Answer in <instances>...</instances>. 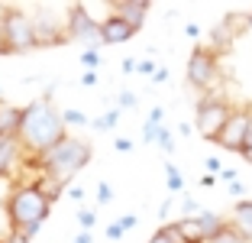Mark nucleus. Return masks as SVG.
<instances>
[{
	"mask_svg": "<svg viewBox=\"0 0 252 243\" xmlns=\"http://www.w3.org/2000/svg\"><path fill=\"white\" fill-rule=\"evenodd\" d=\"M74 243H94V237H91V230H81V234L74 237Z\"/></svg>",
	"mask_w": 252,
	"mask_h": 243,
	"instance_id": "36",
	"label": "nucleus"
},
{
	"mask_svg": "<svg viewBox=\"0 0 252 243\" xmlns=\"http://www.w3.org/2000/svg\"><path fill=\"white\" fill-rule=\"evenodd\" d=\"M178 243H207V234H204V224H200V214L197 217H178L171 224Z\"/></svg>",
	"mask_w": 252,
	"mask_h": 243,
	"instance_id": "12",
	"label": "nucleus"
},
{
	"mask_svg": "<svg viewBox=\"0 0 252 243\" xmlns=\"http://www.w3.org/2000/svg\"><path fill=\"white\" fill-rule=\"evenodd\" d=\"M233 107L223 97H200L197 107H194V126H197V133L204 136V140H214L220 136V130L226 126V120H230Z\"/></svg>",
	"mask_w": 252,
	"mask_h": 243,
	"instance_id": "5",
	"label": "nucleus"
},
{
	"mask_svg": "<svg viewBox=\"0 0 252 243\" xmlns=\"http://www.w3.org/2000/svg\"><path fill=\"white\" fill-rule=\"evenodd\" d=\"M152 81H156V84H162V81H168V72H165V68H158V72L152 75Z\"/></svg>",
	"mask_w": 252,
	"mask_h": 243,
	"instance_id": "37",
	"label": "nucleus"
},
{
	"mask_svg": "<svg viewBox=\"0 0 252 243\" xmlns=\"http://www.w3.org/2000/svg\"><path fill=\"white\" fill-rule=\"evenodd\" d=\"M81 65L88 68V72H94V68L100 65V52H97L94 45H91V49H84V52H81Z\"/></svg>",
	"mask_w": 252,
	"mask_h": 243,
	"instance_id": "21",
	"label": "nucleus"
},
{
	"mask_svg": "<svg viewBox=\"0 0 252 243\" xmlns=\"http://www.w3.org/2000/svg\"><path fill=\"white\" fill-rule=\"evenodd\" d=\"M162 107H152V114H149L146 126H142V140L146 143H158L162 140V133H165V123H162Z\"/></svg>",
	"mask_w": 252,
	"mask_h": 243,
	"instance_id": "16",
	"label": "nucleus"
},
{
	"mask_svg": "<svg viewBox=\"0 0 252 243\" xmlns=\"http://www.w3.org/2000/svg\"><path fill=\"white\" fill-rule=\"evenodd\" d=\"M94 221H97V214H94V211H88V207H81V211H78V224H81L84 230L94 227Z\"/></svg>",
	"mask_w": 252,
	"mask_h": 243,
	"instance_id": "24",
	"label": "nucleus"
},
{
	"mask_svg": "<svg viewBox=\"0 0 252 243\" xmlns=\"http://www.w3.org/2000/svg\"><path fill=\"white\" fill-rule=\"evenodd\" d=\"M158 146H162L165 153H171V149H175V136H171L168 126H165V133H162V140H158Z\"/></svg>",
	"mask_w": 252,
	"mask_h": 243,
	"instance_id": "27",
	"label": "nucleus"
},
{
	"mask_svg": "<svg viewBox=\"0 0 252 243\" xmlns=\"http://www.w3.org/2000/svg\"><path fill=\"white\" fill-rule=\"evenodd\" d=\"M185 33H188L191 39H197V36H200V26H197V23H188V26H185Z\"/></svg>",
	"mask_w": 252,
	"mask_h": 243,
	"instance_id": "34",
	"label": "nucleus"
},
{
	"mask_svg": "<svg viewBox=\"0 0 252 243\" xmlns=\"http://www.w3.org/2000/svg\"><path fill=\"white\" fill-rule=\"evenodd\" d=\"M136 72H139V75H149V78H152V75H156L158 68L152 65V62H136Z\"/></svg>",
	"mask_w": 252,
	"mask_h": 243,
	"instance_id": "29",
	"label": "nucleus"
},
{
	"mask_svg": "<svg viewBox=\"0 0 252 243\" xmlns=\"http://www.w3.org/2000/svg\"><path fill=\"white\" fill-rule=\"evenodd\" d=\"M117 120H120V107H110V111H104L100 117L94 120V130H100V133H110L113 126H117Z\"/></svg>",
	"mask_w": 252,
	"mask_h": 243,
	"instance_id": "18",
	"label": "nucleus"
},
{
	"mask_svg": "<svg viewBox=\"0 0 252 243\" xmlns=\"http://www.w3.org/2000/svg\"><path fill=\"white\" fill-rule=\"evenodd\" d=\"M20 123H23V107H13V104L0 101V136L3 140H16Z\"/></svg>",
	"mask_w": 252,
	"mask_h": 243,
	"instance_id": "14",
	"label": "nucleus"
},
{
	"mask_svg": "<svg viewBox=\"0 0 252 243\" xmlns=\"http://www.w3.org/2000/svg\"><path fill=\"white\" fill-rule=\"evenodd\" d=\"M10 243H30V237H23V234H10Z\"/></svg>",
	"mask_w": 252,
	"mask_h": 243,
	"instance_id": "38",
	"label": "nucleus"
},
{
	"mask_svg": "<svg viewBox=\"0 0 252 243\" xmlns=\"http://www.w3.org/2000/svg\"><path fill=\"white\" fill-rule=\"evenodd\" d=\"M210 243H243V240H239V237H236V234L230 230V224H226V230H220V234H217V237H214Z\"/></svg>",
	"mask_w": 252,
	"mask_h": 243,
	"instance_id": "25",
	"label": "nucleus"
},
{
	"mask_svg": "<svg viewBox=\"0 0 252 243\" xmlns=\"http://www.w3.org/2000/svg\"><path fill=\"white\" fill-rule=\"evenodd\" d=\"M168 211H171V198H165V201H162V207H158V214H162V217H165V214H168Z\"/></svg>",
	"mask_w": 252,
	"mask_h": 243,
	"instance_id": "39",
	"label": "nucleus"
},
{
	"mask_svg": "<svg viewBox=\"0 0 252 243\" xmlns=\"http://www.w3.org/2000/svg\"><path fill=\"white\" fill-rule=\"evenodd\" d=\"M68 39L71 42H100V23L88 13L84 3L68 7Z\"/></svg>",
	"mask_w": 252,
	"mask_h": 243,
	"instance_id": "9",
	"label": "nucleus"
},
{
	"mask_svg": "<svg viewBox=\"0 0 252 243\" xmlns=\"http://www.w3.org/2000/svg\"><path fill=\"white\" fill-rule=\"evenodd\" d=\"M117 104H120V111H133L136 107V94L133 91H123V94L117 97Z\"/></svg>",
	"mask_w": 252,
	"mask_h": 243,
	"instance_id": "26",
	"label": "nucleus"
},
{
	"mask_svg": "<svg viewBox=\"0 0 252 243\" xmlns=\"http://www.w3.org/2000/svg\"><path fill=\"white\" fill-rule=\"evenodd\" d=\"M16 159H20V143L16 140H3L0 143V178L13 172Z\"/></svg>",
	"mask_w": 252,
	"mask_h": 243,
	"instance_id": "15",
	"label": "nucleus"
},
{
	"mask_svg": "<svg viewBox=\"0 0 252 243\" xmlns=\"http://www.w3.org/2000/svg\"><path fill=\"white\" fill-rule=\"evenodd\" d=\"M81 84H84V88H94V84H97V72H84L81 75Z\"/></svg>",
	"mask_w": 252,
	"mask_h": 243,
	"instance_id": "32",
	"label": "nucleus"
},
{
	"mask_svg": "<svg viewBox=\"0 0 252 243\" xmlns=\"http://www.w3.org/2000/svg\"><path fill=\"white\" fill-rule=\"evenodd\" d=\"M230 192L233 195H243V182H230Z\"/></svg>",
	"mask_w": 252,
	"mask_h": 243,
	"instance_id": "40",
	"label": "nucleus"
},
{
	"mask_svg": "<svg viewBox=\"0 0 252 243\" xmlns=\"http://www.w3.org/2000/svg\"><path fill=\"white\" fill-rule=\"evenodd\" d=\"M207 169L210 172H223V165H220V159H217V156H210V159H207Z\"/></svg>",
	"mask_w": 252,
	"mask_h": 243,
	"instance_id": "35",
	"label": "nucleus"
},
{
	"mask_svg": "<svg viewBox=\"0 0 252 243\" xmlns=\"http://www.w3.org/2000/svg\"><path fill=\"white\" fill-rule=\"evenodd\" d=\"M32 30H36V42L39 45H65L71 42L68 39V10H65V20H55L52 10H36L32 16Z\"/></svg>",
	"mask_w": 252,
	"mask_h": 243,
	"instance_id": "7",
	"label": "nucleus"
},
{
	"mask_svg": "<svg viewBox=\"0 0 252 243\" xmlns=\"http://www.w3.org/2000/svg\"><path fill=\"white\" fill-rule=\"evenodd\" d=\"M243 156L252 162V120H249V130H246V143H243Z\"/></svg>",
	"mask_w": 252,
	"mask_h": 243,
	"instance_id": "28",
	"label": "nucleus"
},
{
	"mask_svg": "<svg viewBox=\"0 0 252 243\" xmlns=\"http://www.w3.org/2000/svg\"><path fill=\"white\" fill-rule=\"evenodd\" d=\"M0 243H10V240H0Z\"/></svg>",
	"mask_w": 252,
	"mask_h": 243,
	"instance_id": "42",
	"label": "nucleus"
},
{
	"mask_svg": "<svg viewBox=\"0 0 252 243\" xmlns=\"http://www.w3.org/2000/svg\"><path fill=\"white\" fill-rule=\"evenodd\" d=\"M246 26H249V30H252V10H249V13H246Z\"/></svg>",
	"mask_w": 252,
	"mask_h": 243,
	"instance_id": "41",
	"label": "nucleus"
},
{
	"mask_svg": "<svg viewBox=\"0 0 252 243\" xmlns=\"http://www.w3.org/2000/svg\"><path fill=\"white\" fill-rule=\"evenodd\" d=\"M117 224L123 227V234H126V230H133V227H136V214H126V217H120Z\"/></svg>",
	"mask_w": 252,
	"mask_h": 243,
	"instance_id": "31",
	"label": "nucleus"
},
{
	"mask_svg": "<svg viewBox=\"0 0 252 243\" xmlns=\"http://www.w3.org/2000/svg\"><path fill=\"white\" fill-rule=\"evenodd\" d=\"M165 175H168V192H181L185 188V175H181V169H175V162H165Z\"/></svg>",
	"mask_w": 252,
	"mask_h": 243,
	"instance_id": "19",
	"label": "nucleus"
},
{
	"mask_svg": "<svg viewBox=\"0 0 252 243\" xmlns=\"http://www.w3.org/2000/svg\"><path fill=\"white\" fill-rule=\"evenodd\" d=\"M65 136H68V126H65V120H62V111L52 101L39 97V101L23 107V123H20V133H16V143H20V149H26L32 159H39V156H45L49 149H55Z\"/></svg>",
	"mask_w": 252,
	"mask_h": 243,
	"instance_id": "1",
	"label": "nucleus"
},
{
	"mask_svg": "<svg viewBox=\"0 0 252 243\" xmlns=\"http://www.w3.org/2000/svg\"><path fill=\"white\" fill-rule=\"evenodd\" d=\"M226 224H230V230L243 243H252V201L249 198L236 201L233 211H230V217H226Z\"/></svg>",
	"mask_w": 252,
	"mask_h": 243,
	"instance_id": "11",
	"label": "nucleus"
},
{
	"mask_svg": "<svg viewBox=\"0 0 252 243\" xmlns=\"http://www.w3.org/2000/svg\"><path fill=\"white\" fill-rule=\"evenodd\" d=\"M104 237H107V240H120V237H123V227H120V224L113 221L110 227H107V234H104Z\"/></svg>",
	"mask_w": 252,
	"mask_h": 243,
	"instance_id": "30",
	"label": "nucleus"
},
{
	"mask_svg": "<svg viewBox=\"0 0 252 243\" xmlns=\"http://www.w3.org/2000/svg\"><path fill=\"white\" fill-rule=\"evenodd\" d=\"M3 45H7V55H23V52L39 49L30 13H23L16 7L3 10Z\"/></svg>",
	"mask_w": 252,
	"mask_h": 243,
	"instance_id": "4",
	"label": "nucleus"
},
{
	"mask_svg": "<svg viewBox=\"0 0 252 243\" xmlns=\"http://www.w3.org/2000/svg\"><path fill=\"white\" fill-rule=\"evenodd\" d=\"M62 120H65V126H84V123H88V117H84L81 111H74V107L62 111Z\"/></svg>",
	"mask_w": 252,
	"mask_h": 243,
	"instance_id": "20",
	"label": "nucleus"
},
{
	"mask_svg": "<svg viewBox=\"0 0 252 243\" xmlns=\"http://www.w3.org/2000/svg\"><path fill=\"white\" fill-rule=\"evenodd\" d=\"M3 211H7L10 230L32 240L39 234V227L45 224V217L52 214V198L45 195L42 182L16 185L13 192L7 195V201H3Z\"/></svg>",
	"mask_w": 252,
	"mask_h": 243,
	"instance_id": "2",
	"label": "nucleus"
},
{
	"mask_svg": "<svg viewBox=\"0 0 252 243\" xmlns=\"http://www.w3.org/2000/svg\"><path fill=\"white\" fill-rule=\"evenodd\" d=\"M249 120H252V107H233V114H230V120H226V126H223L220 136H217V146L230 149V153H243Z\"/></svg>",
	"mask_w": 252,
	"mask_h": 243,
	"instance_id": "8",
	"label": "nucleus"
},
{
	"mask_svg": "<svg viewBox=\"0 0 252 243\" xmlns=\"http://www.w3.org/2000/svg\"><path fill=\"white\" fill-rule=\"evenodd\" d=\"M136 33L139 30H136L133 23H126L123 16H117V13H110L107 20H100V42L104 45H123V42H129Z\"/></svg>",
	"mask_w": 252,
	"mask_h": 243,
	"instance_id": "10",
	"label": "nucleus"
},
{
	"mask_svg": "<svg viewBox=\"0 0 252 243\" xmlns=\"http://www.w3.org/2000/svg\"><path fill=\"white\" fill-rule=\"evenodd\" d=\"M146 243H178V237H175V230H171V227H162V230H156V234L149 237Z\"/></svg>",
	"mask_w": 252,
	"mask_h": 243,
	"instance_id": "22",
	"label": "nucleus"
},
{
	"mask_svg": "<svg viewBox=\"0 0 252 243\" xmlns=\"http://www.w3.org/2000/svg\"><path fill=\"white\" fill-rule=\"evenodd\" d=\"M117 149H120V153H129V149H133V140H126V136H120V140H117Z\"/></svg>",
	"mask_w": 252,
	"mask_h": 243,
	"instance_id": "33",
	"label": "nucleus"
},
{
	"mask_svg": "<svg viewBox=\"0 0 252 243\" xmlns=\"http://www.w3.org/2000/svg\"><path fill=\"white\" fill-rule=\"evenodd\" d=\"M200 224H204V234H207V243L214 240L220 230H226V217H220V214H214V211H204L200 214Z\"/></svg>",
	"mask_w": 252,
	"mask_h": 243,
	"instance_id": "17",
	"label": "nucleus"
},
{
	"mask_svg": "<svg viewBox=\"0 0 252 243\" xmlns=\"http://www.w3.org/2000/svg\"><path fill=\"white\" fill-rule=\"evenodd\" d=\"M32 162L42 169L45 178L68 185V178H74V175H78V172H81L84 165L91 162V146H88L84 140L65 136V140H62L55 149H49L45 156H39V159H32Z\"/></svg>",
	"mask_w": 252,
	"mask_h": 243,
	"instance_id": "3",
	"label": "nucleus"
},
{
	"mask_svg": "<svg viewBox=\"0 0 252 243\" xmlns=\"http://www.w3.org/2000/svg\"><path fill=\"white\" fill-rule=\"evenodd\" d=\"M220 78V62H217V52L214 49H194L191 59H188V81H191V88H200L207 91L217 84Z\"/></svg>",
	"mask_w": 252,
	"mask_h": 243,
	"instance_id": "6",
	"label": "nucleus"
},
{
	"mask_svg": "<svg viewBox=\"0 0 252 243\" xmlns=\"http://www.w3.org/2000/svg\"><path fill=\"white\" fill-rule=\"evenodd\" d=\"M110 10L117 16H123L126 23H133L136 30H142V23H146V16H149V3L146 0H120V3H113Z\"/></svg>",
	"mask_w": 252,
	"mask_h": 243,
	"instance_id": "13",
	"label": "nucleus"
},
{
	"mask_svg": "<svg viewBox=\"0 0 252 243\" xmlns=\"http://www.w3.org/2000/svg\"><path fill=\"white\" fill-rule=\"evenodd\" d=\"M110 201H113V188L107 182H100L97 185V204H110Z\"/></svg>",
	"mask_w": 252,
	"mask_h": 243,
	"instance_id": "23",
	"label": "nucleus"
}]
</instances>
